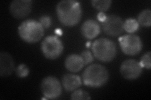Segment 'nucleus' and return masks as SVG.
<instances>
[{
    "label": "nucleus",
    "instance_id": "16",
    "mask_svg": "<svg viewBox=\"0 0 151 100\" xmlns=\"http://www.w3.org/2000/svg\"><path fill=\"white\" fill-rule=\"evenodd\" d=\"M139 24L134 18H127L124 22V30L130 34L136 32L139 30Z\"/></svg>",
    "mask_w": 151,
    "mask_h": 100
},
{
    "label": "nucleus",
    "instance_id": "24",
    "mask_svg": "<svg viewBox=\"0 0 151 100\" xmlns=\"http://www.w3.org/2000/svg\"><path fill=\"white\" fill-rule=\"evenodd\" d=\"M55 32V33L58 35H62V31H60V30H59V29L56 30V31Z\"/></svg>",
    "mask_w": 151,
    "mask_h": 100
},
{
    "label": "nucleus",
    "instance_id": "9",
    "mask_svg": "<svg viewBox=\"0 0 151 100\" xmlns=\"http://www.w3.org/2000/svg\"><path fill=\"white\" fill-rule=\"evenodd\" d=\"M120 73L127 79L133 80L138 78L142 72V67L139 61L133 59L124 61L120 66Z\"/></svg>",
    "mask_w": 151,
    "mask_h": 100
},
{
    "label": "nucleus",
    "instance_id": "3",
    "mask_svg": "<svg viewBox=\"0 0 151 100\" xmlns=\"http://www.w3.org/2000/svg\"><path fill=\"white\" fill-rule=\"evenodd\" d=\"M18 35L28 43L39 41L44 35V28L40 23L33 19L23 21L18 28Z\"/></svg>",
    "mask_w": 151,
    "mask_h": 100
},
{
    "label": "nucleus",
    "instance_id": "2",
    "mask_svg": "<svg viewBox=\"0 0 151 100\" xmlns=\"http://www.w3.org/2000/svg\"><path fill=\"white\" fill-rule=\"evenodd\" d=\"M84 84L88 87L97 88L105 85L109 79L107 69L100 64L89 65L82 75Z\"/></svg>",
    "mask_w": 151,
    "mask_h": 100
},
{
    "label": "nucleus",
    "instance_id": "20",
    "mask_svg": "<svg viewBox=\"0 0 151 100\" xmlns=\"http://www.w3.org/2000/svg\"><path fill=\"white\" fill-rule=\"evenodd\" d=\"M151 53L150 51H148L147 53L144 54L141 57L140 64L142 68H145L147 70H150L151 68Z\"/></svg>",
    "mask_w": 151,
    "mask_h": 100
},
{
    "label": "nucleus",
    "instance_id": "19",
    "mask_svg": "<svg viewBox=\"0 0 151 100\" xmlns=\"http://www.w3.org/2000/svg\"><path fill=\"white\" fill-rule=\"evenodd\" d=\"M16 74L19 78H25L30 73V70L25 64L19 65L15 68Z\"/></svg>",
    "mask_w": 151,
    "mask_h": 100
},
{
    "label": "nucleus",
    "instance_id": "5",
    "mask_svg": "<svg viewBox=\"0 0 151 100\" xmlns=\"http://www.w3.org/2000/svg\"><path fill=\"white\" fill-rule=\"evenodd\" d=\"M41 50L46 58L53 60L58 59L63 54L64 45L58 36L50 35L42 41Z\"/></svg>",
    "mask_w": 151,
    "mask_h": 100
},
{
    "label": "nucleus",
    "instance_id": "4",
    "mask_svg": "<svg viewBox=\"0 0 151 100\" xmlns=\"http://www.w3.org/2000/svg\"><path fill=\"white\" fill-rule=\"evenodd\" d=\"M92 53L95 58L102 62H110L116 55V46L113 41L101 38L94 41L91 45Z\"/></svg>",
    "mask_w": 151,
    "mask_h": 100
},
{
    "label": "nucleus",
    "instance_id": "13",
    "mask_svg": "<svg viewBox=\"0 0 151 100\" xmlns=\"http://www.w3.org/2000/svg\"><path fill=\"white\" fill-rule=\"evenodd\" d=\"M65 66L70 72L77 73L84 67V61L81 55L78 54L69 55L65 60Z\"/></svg>",
    "mask_w": 151,
    "mask_h": 100
},
{
    "label": "nucleus",
    "instance_id": "22",
    "mask_svg": "<svg viewBox=\"0 0 151 100\" xmlns=\"http://www.w3.org/2000/svg\"><path fill=\"white\" fill-rule=\"evenodd\" d=\"M39 22L44 29H47L51 26L52 19L49 16L43 15L39 18Z\"/></svg>",
    "mask_w": 151,
    "mask_h": 100
},
{
    "label": "nucleus",
    "instance_id": "23",
    "mask_svg": "<svg viewBox=\"0 0 151 100\" xmlns=\"http://www.w3.org/2000/svg\"><path fill=\"white\" fill-rule=\"evenodd\" d=\"M106 17V15L103 12H100L98 14V16H97L98 20L100 21H101V23L105 20Z\"/></svg>",
    "mask_w": 151,
    "mask_h": 100
},
{
    "label": "nucleus",
    "instance_id": "8",
    "mask_svg": "<svg viewBox=\"0 0 151 100\" xmlns=\"http://www.w3.org/2000/svg\"><path fill=\"white\" fill-rule=\"evenodd\" d=\"M102 29L104 33L110 36H118L124 32V21L118 15H108L101 23Z\"/></svg>",
    "mask_w": 151,
    "mask_h": 100
},
{
    "label": "nucleus",
    "instance_id": "11",
    "mask_svg": "<svg viewBox=\"0 0 151 100\" xmlns=\"http://www.w3.org/2000/svg\"><path fill=\"white\" fill-rule=\"evenodd\" d=\"M15 63L12 55L7 52L0 53V76L8 77L12 75L15 70Z\"/></svg>",
    "mask_w": 151,
    "mask_h": 100
},
{
    "label": "nucleus",
    "instance_id": "7",
    "mask_svg": "<svg viewBox=\"0 0 151 100\" xmlns=\"http://www.w3.org/2000/svg\"><path fill=\"white\" fill-rule=\"evenodd\" d=\"M42 93L49 99L58 98L62 93V86L59 80L54 77H47L42 79L40 84Z\"/></svg>",
    "mask_w": 151,
    "mask_h": 100
},
{
    "label": "nucleus",
    "instance_id": "17",
    "mask_svg": "<svg viewBox=\"0 0 151 100\" xmlns=\"http://www.w3.org/2000/svg\"><path fill=\"white\" fill-rule=\"evenodd\" d=\"M112 1L111 0H93L92 6L101 12L107 11L111 6Z\"/></svg>",
    "mask_w": 151,
    "mask_h": 100
},
{
    "label": "nucleus",
    "instance_id": "18",
    "mask_svg": "<svg viewBox=\"0 0 151 100\" xmlns=\"http://www.w3.org/2000/svg\"><path fill=\"white\" fill-rule=\"evenodd\" d=\"M70 98L74 100H83L89 99H91V97L88 92L83 91V89H76L72 93Z\"/></svg>",
    "mask_w": 151,
    "mask_h": 100
},
{
    "label": "nucleus",
    "instance_id": "10",
    "mask_svg": "<svg viewBox=\"0 0 151 100\" xmlns=\"http://www.w3.org/2000/svg\"><path fill=\"white\" fill-rule=\"evenodd\" d=\"M32 0H13L9 4V12L17 19H22L27 16L32 9Z\"/></svg>",
    "mask_w": 151,
    "mask_h": 100
},
{
    "label": "nucleus",
    "instance_id": "6",
    "mask_svg": "<svg viewBox=\"0 0 151 100\" xmlns=\"http://www.w3.org/2000/svg\"><path fill=\"white\" fill-rule=\"evenodd\" d=\"M119 41L123 53L127 55H137L142 50V41L136 35L128 34L122 36L119 38Z\"/></svg>",
    "mask_w": 151,
    "mask_h": 100
},
{
    "label": "nucleus",
    "instance_id": "1",
    "mask_svg": "<svg viewBox=\"0 0 151 100\" xmlns=\"http://www.w3.org/2000/svg\"><path fill=\"white\" fill-rule=\"evenodd\" d=\"M59 21L65 26H74L81 21L83 10L79 2L74 0H63L56 6Z\"/></svg>",
    "mask_w": 151,
    "mask_h": 100
},
{
    "label": "nucleus",
    "instance_id": "15",
    "mask_svg": "<svg viewBox=\"0 0 151 100\" xmlns=\"http://www.w3.org/2000/svg\"><path fill=\"white\" fill-rule=\"evenodd\" d=\"M139 25L144 27H150L151 25V10L145 9L142 11L138 15L137 20Z\"/></svg>",
    "mask_w": 151,
    "mask_h": 100
},
{
    "label": "nucleus",
    "instance_id": "14",
    "mask_svg": "<svg viewBox=\"0 0 151 100\" xmlns=\"http://www.w3.org/2000/svg\"><path fill=\"white\" fill-rule=\"evenodd\" d=\"M62 84L67 91H74L81 87L82 79L78 75L66 73L63 76Z\"/></svg>",
    "mask_w": 151,
    "mask_h": 100
},
{
    "label": "nucleus",
    "instance_id": "12",
    "mask_svg": "<svg viewBox=\"0 0 151 100\" xmlns=\"http://www.w3.org/2000/svg\"><path fill=\"white\" fill-rule=\"evenodd\" d=\"M81 31L82 35L88 40H92L100 34L101 31L100 26L99 23L93 20L89 19L85 21L81 26Z\"/></svg>",
    "mask_w": 151,
    "mask_h": 100
},
{
    "label": "nucleus",
    "instance_id": "21",
    "mask_svg": "<svg viewBox=\"0 0 151 100\" xmlns=\"http://www.w3.org/2000/svg\"><path fill=\"white\" fill-rule=\"evenodd\" d=\"M81 56L83 60L84 65H88L90 64L94 60L93 53L89 50H84L83 51H82Z\"/></svg>",
    "mask_w": 151,
    "mask_h": 100
}]
</instances>
